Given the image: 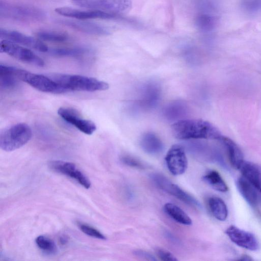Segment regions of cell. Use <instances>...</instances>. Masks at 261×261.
Returning a JSON list of instances; mask_svg holds the SVG:
<instances>
[{
  "instance_id": "obj_7",
  "label": "cell",
  "mask_w": 261,
  "mask_h": 261,
  "mask_svg": "<svg viewBox=\"0 0 261 261\" xmlns=\"http://www.w3.org/2000/svg\"><path fill=\"white\" fill-rule=\"evenodd\" d=\"M0 51L24 63L39 67L44 65L42 59L31 50L7 40L1 41Z\"/></svg>"
},
{
  "instance_id": "obj_1",
  "label": "cell",
  "mask_w": 261,
  "mask_h": 261,
  "mask_svg": "<svg viewBox=\"0 0 261 261\" xmlns=\"http://www.w3.org/2000/svg\"><path fill=\"white\" fill-rule=\"evenodd\" d=\"M171 130L174 136L180 140H219L222 137L214 125L202 119L179 120L172 124Z\"/></svg>"
},
{
  "instance_id": "obj_24",
  "label": "cell",
  "mask_w": 261,
  "mask_h": 261,
  "mask_svg": "<svg viewBox=\"0 0 261 261\" xmlns=\"http://www.w3.org/2000/svg\"><path fill=\"white\" fill-rule=\"evenodd\" d=\"M207 204L210 212L216 219L221 221H224L227 219V207L221 198L211 196L207 199Z\"/></svg>"
},
{
  "instance_id": "obj_23",
  "label": "cell",
  "mask_w": 261,
  "mask_h": 261,
  "mask_svg": "<svg viewBox=\"0 0 261 261\" xmlns=\"http://www.w3.org/2000/svg\"><path fill=\"white\" fill-rule=\"evenodd\" d=\"M218 17L215 14L198 13L195 23L197 29L202 33H210L216 28Z\"/></svg>"
},
{
  "instance_id": "obj_3",
  "label": "cell",
  "mask_w": 261,
  "mask_h": 261,
  "mask_svg": "<svg viewBox=\"0 0 261 261\" xmlns=\"http://www.w3.org/2000/svg\"><path fill=\"white\" fill-rule=\"evenodd\" d=\"M32 136L31 128L27 124L17 123L1 132L0 147L5 151L15 150L27 144Z\"/></svg>"
},
{
  "instance_id": "obj_21",
  "label": "cell",
  "mask_w": 261,
  "mask_h": 261,
  "mask_svg": "<svg viewBox=\"0 0 261 261\" xmlns=\"http://www.w3.org/2000/svg\"><path fill=\"white\" fill-rule=\"evenodd\" d=\"M17 68L0 65V85L4 89H12L17 86L19 80L17 76Z\"/></svg>"
},
{
  "instance_id": "obj_30",
  "label": "cell",
  "mask_w": 261,
  "mask_h": 261,
  "mask_svg": "<svg viewBox=\"0 0 261 261\" xmlns=\"http://www.w3.org/2000/svg\"><path fill=\"white\" fill-rule=\"evenodd\" d=\"M35 242L38 247L47 254H54L57 251L55 242L47 237L39 236L36 238Z\"/></svg>"
},
{
  "instance_id": "obj_33",
  "label": "cell",
  "mask_w": 261,
  "mask_h": 261,
  "mask_svg": "<svg viewBox=\"0 0 261 261\" xmlns=\"http://www.w3.org/2000/svg\"><path fill=\"white\" fill-rule=\"evenodd\" d=\"M79 227L82 232L89 236L100 240H106V237L103 234L90 225L79 223Z\"/></svg>"
},
{
  "instance_id": "obj_6",
  "label": "cell",
  "mask_w": 261,
  "mask_h": 261,
  "mask_svg": "<svg viewBox=\"0 0 261 261\" xmlns=\"http://www.w3.org/2000/svg\"><path fill=\"white\" fill-rule=\"evenodd\" d=\"M74 3L81 7L105 12L116 16L129 11L132 4L131 0H81Z\"/></svg>"
},
{
  "instance_id": "obj_4",
  "label": "cell",
  "mask_w": 261,
  "mask_h": 261,
  "mask_svg": "<svg viewBox=\"0 0 261 261\" xmlns=\"http://www.w3.org/2000/svg\"><path fill=\"white\" fill-rule=\"evenodd\" d=\"M0 16L19 20H40L46 14L43 10L34 6L19 5L1 1Z\"/></svg>"
},
{
  "instance_id": "obj_31",
  "label": "cell",
  "mask_w": 261,
  "mask_h": 261,
  "mask_svg": "<svg viewBox=\"0 0 261 261\" xmlns=\"http://www.w3.org/2000/svg\"><path fill=\"white\" fill-rule=\"evenodd\" d=\"M198 13L215 14L218 9L217 0H195Z\"/></svg>"
},
{
  "instance_id": "obj_36",
  "label": "cell",
  "mask_w": 261,
  "mask_h": 261,
  "mask_svg": "<svg viewBox=\"0 0 261 261\" xmlns=\"http://www.w3.org/2000/svg\"><path fill=\"white\" fill-rule=\"evenodd\" d=\"M134 254L142 259L147 260L155 261L156 259L150 253L142 250H136L134 252Z\"/></svg>"
},
{
  "instance_id": "obj_8",
  "label": "cell",
  "mask_w": 261,
  "mask_h": 261,
  "mask_svg": "<svg viewBox=\"0 0 261 261\" xmlns=\"http://www.w3.org/2000/svg\"><path fill=\"white\" fill-rule=\"evenodd\" d=\"M150 177L156 186L164 192L189 205L196 207L200 206V203L197 199L164 175L160 173H153Z\"/></svg>"
},
{
  "instance_id": "obj_18",
  "label": "cell",
  "mask_w": 261,
  "mask_h": 261,
  "mask_svg": "<svg viewBox=\"0 0 261 261\" xmlns=\"http://www.w3.org/2000/svg\"><path fill=\"white\" fill-rule=\"evenodd\" d=\"M160 93V89L156 84H147L142 91L139 106L144 109H152L158 103Z\"/></svg>"
},
{
  "instance_id": "obj_22",
  "label": "cell",
  "mask_w": 261,
  "mask_h": 261,
  "mask_svg": "<svg viewBox=\"0 0 261 261\" xmlns=\"http://www.w3.org/2000/svg\"><path fill=\"white\" fill-rule=\"evenodd\" d=\"M140 145L145 152L150 154H157L163 148L161 139L152 133L144 134L141 138Z\"/></svg>"
},
{
  "instance_id": "obj_26",
  "label": "cell",
  "mask_w": 261,
  "mask_h": 261,
  "mask_svg": "<svg viewBox=\"0 0 261 261\" xmlns=\"http://www.w3.org/2000/svg\"><path fill=\"white\" fill-rule=\"evenodd\" d=\"M203 180L214 190L226 192L228 187L219 173L214 170L207 171L203 176Z\"/></svg>"
},
{
  "instance_id": "obj_5",
  "label": "cell",
  "mask_w": 261,
  "mask_h": 261,
  "mask_svg": "<svg viewBox=\"0 0 261 261\" xmlns=\"http://www.w3.org/2000/svg\"><path fill=\"white\" fill-rule=\"evenodd\" d=\"M18 79L36 89L43 92L61 94L66 90L50 77L18 68Z\"/></svg>"
},
{
  "instance_id": "obj_13",
  "label": "cell",
  "mask_w": 261,
  "mask_h": 261,
  "mask_svg": "<svg viewBox=\"0 0 261 261\" xmlns=\"http://www.w3.org/2000/svg\"><path fill=\"white\" fill-rule=\"evenodd\" d=\"M0 37L41 52H47L48 47L40 39H37L17 31L0 29Z\"/></svg>"
},
{
  "instance_id": "obj_16",
  "label": "cell",
  "mask_w": 261,
  "mask_h": 261,
  "mask_svg": "<svg viewBox=\"0 0 261 261\" xmlns=\"http://www.w3.org/2000/svg\"><path fill=\"white\" fill-rule=\"evenodd\" d=\"M189 149L193 155L199 160L208 161L221 159L218 150L203 142H194L189 145Z\"/></svg>"
},
{
  "instance_id": "obj_9",
  "label": "cell",
  "mask_w": 261,
  "mask_h": 261,
  "mask_svg": "<svg viewBox=\"0 0 261 261\" xmlns=\"http://www.w3.org/2000/svg\"><path fill=\"white\" fill-rule=\"evenodd\" d=\"M225 233L231 242L241 248L253 251L260 248L259 243L253 233L234 225L229 226Z\"/></svg>"
},
{
  "instance_id": "obj_2",
  "label": "cell",
  "mask_w": 261,
  "mask_h": 261,
  "mask_svg": "<svg viewBox=\"0 0 261 261\" xmlns=\"http://www.w3.org/2000/svg\"><path fill=\"white\" fill-rule=\"evenodd\" d=\"M67 92H94L107 90L109 84L102 81L84 75L54 73L49 76Z\"/></svg>"
},
{
  "instance_id": "obj_19",
  "label": "cell",
  "mask_w": 261,
  "mask_h": 261,
  "mask_svg": "<svg viewBox=\"0 0 261 261\" xmlns=\"http://www.w3.org/2000/svg\"><path fill=\"white\" fill-rule=\"evenodd\" d=\"M239 170L242 176L261 193V166L245 161Z\"/></svg>"
},
{
  "instance_id": "obj_29",
  "label": "cell",
  "mask_w": 261,
  "mask_h": 261,
  "mask_svg": "<svg viewBox=\"0 0 261 261\" xmlns=\"http://www.w3.org/2000/svg\"><path fill=\"white\" fill-rule=\"evenodd\" d=\"M40 40L53 42H62L68 39V36L62 32L43 31L37 33Z\"/></svg>"
},
{
  "instance_id": "obj_38",
  "label": "cell",
  "mask_w": 261,
  "mask_h": 261,
  "mask_svg": "<svg viewBox=\"0 0 261 261\" xmlns=\"http://www.w3.org/2000/svg\"><path fill=\"white\" fill-rule=\"evenodd\" d=\"M73 1H79V0H72Z\"/></svg>"
},
{
  "instance_id": "obj_32",
  "label": "cell",
  "mask_w": 261,
  "mask_h": 261,
  "mask_svg": "<svg viewBox=\"0 0 261 261\" xmlns=\"http://www.w3.org/2000/svg\"><path fill=\"white\" fill-rule=\"evenodd\" d=\"M242 10L249 15H253L261 9V0H240Z\"/></svg>"
},
{
  "instance_id": "obj_10",
  "label": "cell",
  "mask_w": 261,
  "mask_h": 261,
  "mask_svg": "<svg viewBox=\"0 0 261 261\" xmlns=\"http://www.w3.org/2000/svg\"><path fill=\"white\" fill-rule=\"evenodd\" d=\"M165 161L168 170L174 175L182 174L188 167L185 149L179 145H174L168 150Z\"/></svg>"
},
{
  "instance_id": "obj_34",
  "label": "cell",
  "mask_w": 261,
  "mask_h": 261,
  "mask_svg": "<svg viewBox=\"0 0 261 261\" xmlns=\"http://www.w3.org/2000/svg\"><path fill=\"white\" fill-rule=\"evenodd\" d=\"M121 161L124 164L133 168L144 169L146 165L139 160L129 155H124L121 158Z\"/></svg>"
},
{
  "instance_id": "obj_27",
  "label": "cell",
  "mask_w": 261,
  "mask_h": 261,
  "mask_svg": "<svg viewBox=\"0 0 261 261\" xmlns=\"http://www.w3.org/2000/svg\"><path fill=\"white\" fill-rule=\"evenodd\" d=\"M50 54L62 57H80L88 54L90 50L85 47H65L48 49Z\"/></svg>"
},
{
  "instance_id": "obj_25",
  "label": "cell",
  "mask_w": 261,
  "mask_h": 261,
  "mask_svg": "<svg viewBox=\"0 0 261 261\" xmlns=\"http://www.w3.org/2000/svg\"><path fill=\"white\" fill-rule=\"evenodd\" d=\"M164 209L166 213L176 222L185 225H190L192 222L190 217L180 207L172 203L165 204Z\"/></svg>"
},
{
  "instance_id": "obj_37",
  "label": "cell",
  "mask_w": 261,
  "mask_h": 261,
  "mask_svg": "<svg viewBox=\"0 0 261 261\" xmlns=\"http://www.w3.org/2000/svg\"><path fill=\"white\" fill-rule=\"evenodd\" d=\"M239 260L249 261L252 260V258H251V257L248 255H244L242 256H241V257L240 259H239Z\"/></svg>"
},
{
  "instance_id": "obj_28",
  "label": "cell",
  "mask_w": 261,
  "mask_h": 261,
  "mask_svg": "<svg viewBox=\"0 0 261 261\" xmlns=\"http://www.w3.org/2000/svg\"><path fill=\"white\" fill-rule=\"evenodd\" d=\"M187 107L181 101H175L169 104L164 109L165 117L169 120H175L181 117L186 114Z\"/></svg>"
},
{
  "instance_id": "obj_12",
  "label": "cell",
  "mask_w": 261,
  "mask_h": 261,
  "mask_svg": "<svg viewBox=\"0 0 261 261\" xmlns=\"http://www.w3.org/2000/svg\"><path fill=\"white\" fill-rule=\"evenodd\" d=\"M58 114L67 123L85 134L91 135L96 129V126L93 121L81 117L74 109L61 107L58 109Z\"/></svg>"
},
{
  "instance_id": "obj_11",
  "label": "cell",
  "mask_w": 261,
  "mask_h": 261,
  "mask_svg": "<svg viewBox=\"0 0 261 261\" xmlns=\"http://www.w3.org/2000/svg\"><path fill=\"white\" fill-rule=\"evenodd\" d=\"M49 167L55 172L72 178L86 189L91 187V182L88 178L73 163L61 160L51 161L49 163Z\"/></svg>"
},
{
  "instance_id": "obj_35",
  "label": "cell",
  "mask_w": 261,
  "mask_h": 261,
  "mask_svg": "<svg viewBox=\"0 0 261 261\" xmlns=\"http://www.w3.org/2000/svg\"><path fill=\"white\" fill-rule=\"evenodd\" d=\"M155 253L158 258L163 261H176L177 258L170 252L162 248H156Z\"/></svg>"
},
{
  "instance_id": "obj_17",
  "label": "cell",
  "mask_w": 261,
  "mask_h": 261,
  "mask_svg": "<svg viewBox=\"0 0 261 261\" xmlns=\"http://www.w3.org/2000/svg\"><path fill=\"white\" fill-rule=\"evenodd\" d=\"M225 148L229 162L233 168L239 170L245 161L243 154L237 144L229 138L222 136L218 140Z\"/></svg>"
},
{
  "instance_id": "obj_14",
  "label": "cell",
  "mask_w": 261,
  "mask_h": 261,
  "mask_svg": "<svg viewBox=\"0 0 261 261\" xmlns=\"http://www.w3.org/2000/svg\"><path fill=\"white\" fill-rule=\"evenodd\" d=\"M55 11L59 14L79 20H88L92 19H112L117 16L98 10H82L70 7H62L55 9Z\"/></svg>"
},
{
  "instance_id": "obj_15",
  "label": "cell",
  "mask_w": 261,
  "mask_h": 261,
  "mask_svg": "<svg viewBox=\"0 0 261 261\" xmlns=\"http://www.w3.org/2000/svg\"><path fill=\"white\" fill-rule=\"evenodd\" d=\"M58 22L88 34L106 35L110 33L105 27L87 20L61 19Z\"/></svg>"
},
{
  "instance_id": "obj_20",
  "label": "cell",
  "mask_w": 261,
  "mask_h": 261,
  "mask_svg": "<svg viewBox=\"0 0 261 261\" xmlns=\"http://www.w3.org/2000/svg\"><path fill=\"white\" fill-rule=\"evenodd\" d=\"M236 186L240 194L245 201L251 206H255L258 201L257 189L244 176L238 178Z\"/></svg>"
}]
</instances>
